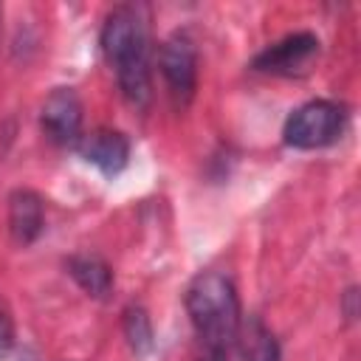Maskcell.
<instances>
[{
	"mask_svg": "<svg viewBox=\"0 0 361 361\" xmlns=\"http://www.w3.org/2000/svg\"><path fill=\"white\" fill-rule=\"evenodd\" d=\"M200 361H228V353L226 350H206L200 355Z\"/></svg>",
	"mask_w": 361,
	"mask_h": 361,
	"instance_id": "13",
	"label": "cell"
},
{
	"mask_svg": "<svg viewBox=\"0 0 361 361\" xmlns=\"http://www.w3.org/2000/svg\"><path fill=\"white\" fill-rule=\"evenodd\" d=\"M161 76L169 87V96L178 107H186L195 96L197 87V51L195 42L186 34H172L164 45H161Z\"/></svg>",
	"mask_w": 361,
	"mask_h": 361,
	"instance_id": "4",
	"label": "cell"
},
{
	"mask_svg": "<svg viewBox=\"0 0 361 361\" xmlns=\"http://www.w3.org/2000/svg\"><path fill=\"white\" fill-rule=\"evenodd\" d=\"M124 336H127L130 347L138 355L149 353V347H152V322H149V313L141 305H130L124 310Z\"/></svg>",
	"mask_w": 361,
	"mask_h": 361,
	"instance_id": "11",
	"label": "cell"
},
{
	"mask_svg": "<svg viewBox=\"0 0 361 361\" xmlns=\"http://www.w3.org/2000/svg\"><path fill=\"white\" fill-rule=\"evenodd\" d=\"M0 14H3V8H0Z\"/></svg>",
	"mask_w": 361,
	"mask_h": 361,
	"instance_id": "14",
	"label": "cell"
},
{
	"mask_svg": "<svg viewBox=\"0 0 361 361\" xmlns=\"http://www.w3.org/2000/svg\"><path fill=\"white\" fill-rule=\"evenodd\" d=\"M186 313L206 344V350H226L237 338L240 327V299L234 282L220 271H206L195 276L186 290Z\"/></svg>",
	"mask_w": 361,
	"mask_h": 361,
	"instance_id": "2",
	"label": "cell"
},
{
	"mask_svg": "<svg viewBox=\"0 0 361 361\" xmlns=\"http://www.w3.org/2000/svg\"><path fill=\"white\" fill-rule=\"evenodd\" d=\"M347 127V110L338 102L313 99L296 107L285 121V144L296 149H319L333 144Z\"/></svg>",
	"mask_w": 361,
	"mask_h": 361,
	"instance_id": "3",
	"label": "cell"
},
{
	"mask_svg": "<svg viewBox=\"0 0 361 361\" xmlns=\"http://www.w3.org/2000/svg\"><path fill=\"white\" fill-rule=\"evenodd\" d=\"M79 149L93 166H99L107 175L121 172L130 158V144L118 130H93L90 135L82 138Z\"/></svg>",
	"mask_w": 361,
	"mask_h": 361,
	"instance_id": "8",
	"label": "cell"
},
{
	"mask_svg": "<svg viewBox=\"0 0 361 361\" xmlns=\"http://www.w3.org/2000/svg\"><path fill=\"white\" fill-rule=\"evenodd\" d=\"M319 54V39L310 31H296L282 37L279 42L268 45L262 54L254 56V68L262 73H279V76H293L307 71L313 56Z\"/></svg>",
	"mask_w": 361,
	"mask_h": 361,
	"instance_id": "5",
	"label": "cell"
},
{
	"mask_svg": "<svg viewBox=\"0 0 361 361\" xmlns=\"http://www.w3.org/2000/svg\"><path fill=\"white\" fill-rule=\"evenodd\" d=\"M11 344H14V327H11V316H8L6 305L0 302V361L8 355Z\"/></svg>",
	"mask_w": 361,
	"mask_h": 361,
	"instance_id": "12",
	"label": "cell"
},
{
	"mask_svg": "<svg viewBox=\"0 0 361 361\" xmlns=\"http://www.w3.org/2000/svg\"><path fill=\"white\" fill-rule=\"evenodd\" d=\"M45 223V209H42V197L31 189H14L8 195V231L14 237V243L28 245L39 237Z\"/></svg>",
	"mask_w": 361,
	"mask_h": 361,
	"instance_id": "7",
	"label": "cell"
},
{
	"mask_svg": "<svg viewBox=\"0 0 361 361\" xmlns=\"http://www.w3.org/2000/svg\"><path fill=\"white\" fill-rule=\"evenodd\" d=\"M234 344L240 347L243 361H282L279 341L274 338V333H271L257 316L240 319Z\"/></svg>",
	"mask_w": 361,
	"mask_h": 361,
	"instance_id": "9",
	"label": "cell"
},
{
	"mask_svg": "<svg viewBox=\"0 0 361 361\" xmlns=\"http://www.w3.org/2000/svg\"><path fill=\"white\" fill-rule=\"evenodd\" d=\"M68 274L76 279V285L82 290H87L90 296H104L113 285V271L110 265L96 257V254H73L68 259Z\"/></svg>",
	"mask_w": 361,
	"mask_h": 361,
	"instance_id": "10",
	"label": "cell"
},
{
	"mask_svg": "<svg viewBox=\"0 0 361 361\" xmlns=\"http://www.w3.org/2000/svg\"><path fill=\"white\" fill-rule=\"evenodd\" d=\"M39 124L45 135L54 144H76L82 133V102L71 87H56L42 110H39Z\"/></svg>",
	"mask_w": 361,
	"mask_h": 361,
	"instance_id": "6",
	"label": "cell"
},
{
	"mask_svg": "<svg viewBox=\"0 0 361 361\" xmlns=\"http://www.w3.org/2000/svg\"><path fill=\"white\" fill-rule=\"evenodd\" d=\"M149 39L147 25L138 8L118 6L107 14L102 25V51L107 62L116 68L118 87L124 99L135 107H144L152 96L149 79Z\"/></svg>",
	"mask_w": 361,
	"mask_h": 361,
	"instance_id": "1",
	"label": "cell"
}]
</instances>
